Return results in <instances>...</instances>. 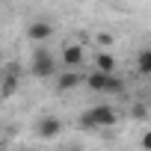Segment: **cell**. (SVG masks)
I'll return each instance as SVG.
<instances>
[{
    "instance_id": "cell-4",
    "label": "cell",
    "mask_w": 151,
    "mask_h": 151,
    "mask_svg": "<svg viewBox=\"0 0 151 151\" xmlns=\"http://www.w3.org/2000/svg\"><path fill=\"white\" fill-rule=\"evenodd\" d=\"M59 62H62V68L77 71V68L86 62V50H83V45H77V42L65 45V47H62V53H59Z\"/></svg>"
},
{
    "instance_id": "cell-8",
    "label": "cell",
    "mask_w": 151,
    "mask_h": 151,
    "mask_svg": "<svg viewBox=\"0 0 151 151\" xmlns=\"http://www.w3.org/2000/svg\"><path fill=\"white\" fill-rule=\"evenodd\" d=\"M92 62H95V71H104V74H116V56H113V50H98Z\"/></svg>"
},
{
    "instance_id": "cell-9",
    "label": "cell",
    "mask_w": 151,
    "mask_h": 151,
    "mask_svg": "<svg viewBox=\"0 0 151 151\" xmlns=\"http://www.w3.org/2000/svg\"><path fill=\"white\" fill-rule=\"evenodd\" d=\"M136 71L142 77H151V47H142L136 53Z\"/></svg>"
},
{
    "instance_id": "cell-3",
    "label": "cell",
    "mask_w": 151,
    "mask_h": 151,
    "mask_svg": "<svg viewBox=\"0 0 151 151\" xmlns=\"http://www.w3.org/2000/svg\"><path fill=\"white\" fill-rule=\"evenodd\" d=\"M30 71H33V77H39V80L53 77V74H56V59H53V53H50L47 47H36V50H33V59H30Z\"/></svg>"
},
{
    "instance_id": "cell-10",
    "label": "cell",
    "mask_w": 151,
    "mask_h": 151,
    "mask_svg": "<svg viewBox=\"0 0 151 151\" xmlns=\"http://www.w3.org/2000/svg\"><path fill=\"white\" fill-rule=\"evenodd\" d=\"M18 89V68H9V74L3 77V95H12Z\"/></svg>"
},
{
    "instance_id": "cell-1",
    "label": "cell",
    "mask_w": 151,
    "mask_h": 151,
    "mask_svg": "<svg viewBox=\"0 0 151 151\" xmlns=\"http://www.w3.org/2000/svg\"><path fill=\"white\" fill-rule=\"evenodd\" d=\"M119 122V113L110 107V104H98L92 110H86L80 116V127L83 130H101V127H113Z\"/></svg>"
},
{
    "instance_id": "cell-6",
    "label": "cell",
    "mask_w": 151,
    "mask_h": 151,
    "mask_svg": "<svg viewBox=\"0 0 151 151\" xmlns=\"http://www.w3.org/2000/svg\"><path fill=\"white\" fill-rule=\"evenodd\" d=\"M50 36H53V24H50V21H45V18L30 21V27H27V39H33V42L39 45V42H47Z\"/></svg>"
},
{
    "instance_id": "cell-13",
    "label": "cell",
    "mask_w": 151,
    "mask_h": 151,
    "mask_svg": "<svg viewBox=\"0 0 151 151\" xmlns=\"http://www.w3.org/2000/svg\"><path fill=\"white\" fill-rule=\"evenodd\" d=\"M62 151H83V145H65Z\"/></svg>"
},
{
    "instance_id": "cell-5",
    "label": "cell",
    "mask_w": 151,
    "mask_h": 151,
    "mask_svg": "<svg viewBox=\"0 0 151 151\" xmlns=\"http://www.w3.org/2000/svg\"><path fill=\"white\" fill-rule=\"evenodd\" d=\"M62 130H65V124H62V119H56V116H45V119L36 122V133H39V139H56Z\"/></svg>"
},
{
    "instance_id": "cell-7",
    "label": "cell",
    "mask_w": 151,
    "mask_h": 151,
    "mask_svg": "<svg viewBox=\"0 0 151 151\" xmlns=\"http://www.w3.org/2000/svg\"><path fill=\"white\" fill-rule=\"evenodd\" d=\"M83 80H86L83 74H80V71H71V68H65V71L59 74V77H56V83H59V92H71V89H77Z\"/></svg>"
},
{
    "instance_id": "cell-11",
    "label": "cell",
    "mask_w": 151,
    "mask_h": 151,
    "mask_svg": "<svg viewBox=\"0 0 151 151\" xmlns=\"http://www.w3.org/2000/svg\"><path fill=\"white\" fill-rule=\"evenodd\" d=\"M95 45H98L101 50H110V47L116 45V36L107 33V30H101V33H95Z\"/></svg>"
},
{
    "instance_id": "cell-12",
    "label": "cell",
    "mask_w": 151,
    "mask_h": 151,
    "mask_svg": "<svg viewBox=\"0 0 151 151\" xmlns=\"http://www.w3.org/2000/svg\"><path fill=\"white\" fill-rule=\"evenodd\" d=\"M139 148H142V151H151V130H145V133L139 136Z\"/></svg>"
},
{
    "instance_id": "cell-2",
    "label": "cell",
    "mask_w": 151,
    "mask_h": 151,
    "mask_svg": "<svg viewBox=\"0 0 151 151\" xmlns=\"http://www.w3.org/2000/svg\"><path fill=\"white\" fill-rule=\"evenodd\" d=\"M83 83H86L92 92H107V95H119V92H124L122 77H116V74H104V71H92V74H86Z\"/></svg>"
}]
</instances>
